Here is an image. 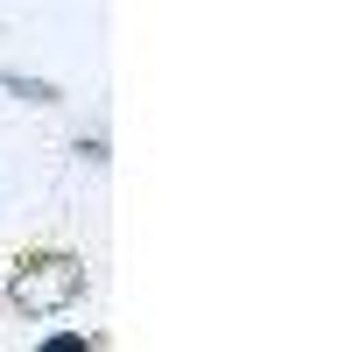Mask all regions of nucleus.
<instances>
[{"label": "nucleus", "mask_w": 352, "mask_h": 352, "mask_svg": "<svg viewBox=\"0 0 352 352\" xmlns=\"http://www.w3.org/2000/svg\"><path fill=\"white\" fill-rule=\"evenodd\" d=\"M85 296H92V261L64 240H36L14 247L8 268H0V303L21 324H50V317H71Z\"/></svg>", "instance_id": "obj_1"}, {"label": "nucleus", "mask_w": 352, "mask_h": 352, "mask_svg": "<svg viewBox=\"0 0 352 352\" xmlns=\"http://www.w3.org/2000/svg\"><path fill=\"white\" fill-rule=\"evenodd\" d=\"M0 92H8L14 106H36V113H56V106L71 99L56 78H28V71H8V64H0Z\"/></svg>", "instance_id": "obj_2"}, {"label": "nucleus", "mask_w": 352, "mask_h": 352, "mask_svg": "<svg viewBox=\"0 0 352 352\" xmlns=\"http://www.w3.org/2000/svg\"><path fill=\"white\" fill-rule=\"evenodd\" d=\"M71 162H78V169H106V162H113L106 120H92V127H78V134H71Z\"/></svg>", "instance_id": "obj_3"}, {"label": "nucleus", "mask_w": 352, "mask_h": 352, "mask_svg": "<svg viewBox=\"0 0 352 352\" xmlns=\"http://www.w3.org/2000/svg\"><path fill=\"white\" fill-rule=\"evenodd\" d=\"M43 352H78V345H106V331H43Z\"/></svg>", "instance_id": "obj_4"}]
</instances>
